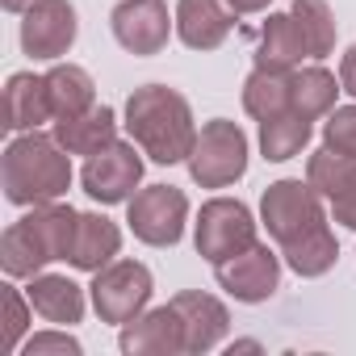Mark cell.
I'll return each mask as SVG.
<instances>
[{
	"label": "cell",
	"instance_id": "obj_1",
	"mask_svg": "<svg viewBox=\"0 0 356 356\" xmlns=\"http://www.w3.org/2000/svg\"><path fill=\"white\" fill-rule=\"evenodd\" d=\"M0 189L9 206H42L59 202L72 189V151L42 130H22L0 155Z\"/></svg>",
	"mask_w": 356,
	"mask_h": 356
},
{
	"label": "cell",
	"instance_id": "obj_2",
	"mask_svg": "<svg viewBox=\"0 0 356 356\" xmlns=\"http://www.w3.org/2000/svg\"><path fill=\"white\" fill-rule=\"evenodd\" d=\"M126 134L151 163H185L197 143L193 105L168 84H143L126 97Z\"/></svg>",
	"mask_w": 356,
	"mask_h": 356
},
{
	"label": "cell",
	"instance_id": "obj_3",
	"mask_svg": "<svg viewBox=\"0 0 356 356\" xmlns=\"http://www.w3.org/2000/svg\"><path fill=\"white\" fill-rule=\"evenodd\" d=\"M248 134L239 122L231 118H210L202 130H197V143L189 151V176H193V185L202 189H231L235 181H243V172H248Z\"/></svg>",
	"mask_w": 356,
	"mask_h": 356
},
{
	"label": "cell",
	"instance_id": "obj_4",
	"mask_svg": "<svg viewBox=\"0 0 356 356\" xmlns=\"http://www.w3.org/2000/svg\"><path fill=\"white\" fill-rule=\"evenodd\" d=\"M327 197L310 185V181H293V176H285V181H273L260 197V227L281 243H293L302 239L306 231L331 222L327 218Z\"/></svg>",
	"mask_w": 356,
	"mask_h": 356
},
{
	"label": "cell",
	"instance_id": "obj_5",
	"mask_svg": "<svg viewBox=\"0 0 356 356\" xmlns=\"http://www.w3.org/2000/svg\"><path fill=\"white\" fill-rule=\"evenodd\" d=\"M151 293H155L151 268L143 260H126V256L105 264L101 273H92V285H88L92 310L101 314V323H113V327H126L130 318H138L151 306Z\"/></svg>",
	"mask_w": 356,
	"mask_h": 356
},
{
	"label": "cell",
	"instance_id": "obj_6",
	"mask_svg": "<svg viewBox=\"0 0 356 356\" xmlns=\"http://www.w3.org/2000/svg\"><path fill=\"white\" fill-rule=\"evenodd\" d=\"M256 214L239 197H210L193 222V248L206 264H222L256 243Z\"/></svg>",
	"mask_w": 356,
	"mask_h": 356
},
{
	"label": "cell",
	"instance_id": "obj_7",
	"mask_svg": "<svg viewBox=\"0 0 356 356\" xmlns=\"http://www.w3.org/2000/svg\"><path fill=\"white\" fill-rule=\"evenodd\" d=\"M126 222L147 248H176L189 227V197L176 185H147L126 202Z\"/></svg>",
	"mask_w": 356,
	"mask_h": 356
},
{
	"label": "cell",
	"instance_id": "obj_8",
	"mask_svg": "<svg viewBox=\"0 0 356 356\" xmlns=\"http://www.w3.org/2000/svg\"><path fill=\"white\" fill-rule=\"evenodd\" d=\"M80 185L101 206H126L143 185V147L134 138L130 143L118 138L105 151L88 155L84 168H80Z\"/></svg>",
	"mask_w": 356,
	"mask_h": 356
},
{
	"label": "cell",
	"instance_id": "obj_9",
	"mask_svg": "<svg viewBox=\"0 0 356 356\" xmlns=\"http://www.w3.org/2000/svg\"><path fill=\"white\" fill-rule=\"evenodd\" d=\"M80 22L72 0H34L22 13V51L38 63H59L76 47Z\"/></svg>",
	"mask_w": 356,
	"mask_h": 356
},
{
	"label": "cell",
	"instance_id": "obj_10",
	"mask_svg": "<svg viewBox=\"0 0 356 356\" xmlns=\"http://www.w3.org/2000/svg\"><path fill=\"white\" fill-rule=\"evenodd\" d=\"M281 252H273L268 243H252V248H243L239 256H231V260H222V264H214V277H218V285L235 298V302H243V306H260V302H268L277 289H281Z\"/></svg>",
	"mask_w": 356,
	"mask_h": 356
},
{
	"label": "cell",
	"instance_id": "obj_11",
	"mask_svg": "<svg viewBox=\"0 0 356 356\" xmlns=\"http://www.w3.org/2000/svg\"><path fill=\"white\" fill-rule=\"evenodd\" d=\"M109 30H113L122 51L147 59V55H159L168 47L176 17H168L163 0H118L109 13Z\"/></svg>",
	"mask_w": 356,
	"mask_h": 356
},
{
	"label": "cell",
	"instance_id": "obj_12",
	"mask_svg": "<svg viewBox=\"0 0 356 356\" xmlns=\"http://www.w3.org/2000/svg\"><path fill=\"white\" fill-rule=\"evenodd\" d=\"M118 348L126 356H181L185 352V323L181 310L168 306H147L138 318H130L118 335Z\"/></svg>",
	"mask_w": 356,
	"mask_h": 356
},
{
	"label": "cell",
	"instance_id": "obj_13",
	"mask_svg": "<svg viewBox=\"0 0 356 356\" xmlns=\"http://www.w3.org/2000/svg\"><path fill=\"white\" fill-rule=\"evenodd\" d=\"M172 306L181 310V323H185V352L189 356H206L214 352L227 331H231V310L222 298L214 293H202V289H185V293H176Z\"/></svg>",
	"mask_w": 356,
	"mask_h": 356
},
{
	"label": "cell",
	"instance_id": "obj_14",
	"mask_svg": "<svg viewBox=\"0 0 356 356\" xmlns=\"http://www.w3.org/2000/svg\"><path fill=\"white\" fill-rule=\"evenodd\" d=\"M239 13L227 0H176V38L189 51H218L231 30H235Z\"/></svg>",
	"mask_w": 356,
	"mask_h": 356
},
{
	"label": "cell",
	"instance_id": "obj_15",
	"mask_svg": "<svg viewBox=\"0 0 356 356\" xmlns=\"http://www.w3.org/2000/svg\"><path fill=\"white\" fill-rule=\"evenodd\" d=\"M26 298L34 302V314H42L47 323H59V327H72V323H84V310H88V293L84 285H76L72 277L63 273H38L30 277L26 285Z\"/></svg>",
	"mask_w": 356,
	"mask_h": 356
},
{
	"label": "cell",
	"instance_id": "obj_16",
	"mask_svg": "<svg viewBox=\"0 0 356 356\" xmlns=\"http://www.w3.org/2000/svg\"><path fill=\"white\" fill-rule=\"evenodd\" d=\"M118 252H122V227H118L113 218L97 214V210L80 214L67 264H72V268H80V273H101L105 264H113V260H118Z\"/></svg>",
	"mask_w": 356,
	"mask_h": 356
},
{
	"label": "cell",
	"instance_id": "obj_17",
	"mask_svg": "<svg viewBox=\"0 0 356 356\" xmlns=\"http://www.w3.org/2000/svg\"><path fill=\"white\" fill-rule=\"evenodd\" d=\"M30 239L38 243V252L47 256V264L55 260H67L72 256V239H76V222H80V210L63 206V202H42V206H30L26 218H17Z\"/></svg>",
	"mask_w": 356,
	"mask_h": 356
},
{
	"label": "cell",
	"instance_id": "obj_18",
	"mask_svg": "<svg viewBox=\"0 0 356 356\" xmlns=\"http://www.w3.org/2000/svg\"><path fill=\"white\" fill-rule=\"evenodd\" d=\"M42 122H55L51 97H47V76L34 72H13L5 84V130H38Z\"/></svg>",
	"mask_w": 356,
	"mask_h": 356
},
{
	"label": "cell",
	"instance_id": "obj_19",
	"mask_svg": "<svg viewBox=\"0 0 356 356\" xmlns=\"http://www.w3.org/2000/svg\"><path fill=\"white\" fill-rule=\"evenodd\" d=\"M302 59H310V51H306V38H302L293 13H268V22L260 26V38H256V67L293 72V67H302Z\"/></svg>",
	"mask_w": 356,
	"mask_h": 356
},
{
	"label": "cell",
	"instance_id": "obj_20",
	"mask_svg": "<svg viewBox=\"0 0 356 356\" xmlns=\"http://www.w3.org/2000/svg\"><path fill=\"white\" fill-rule=\"evenodd\" d=\"M72 155H97V151H105L109 143H118V113L109 109V105H92V109H84V113H76V118H59L55 122V130H51Z\"/></svg>",
	"mask_w": 356,
	"mask_h": 356
},
{
	"label": "cell",
	"instance_id": "obj_21",
	"mask_svg": "<svg viewBox=\"0 0 356 356\" xmlns=\"http://www.w3.org/2000/svg\"><path fill=\"white\" fill-rule=\"evenodd\" d=\"M281 260H285V268H293V273L306 277V281L327 277V273L335 268V260H339V243H335L331 222L306 231V235L293 239V243H281Z\"/></svg>",
	"mask_w": 356,
	"mask_h": 356
},
{
	"label": "cell",
	"instance_id": "obj_22",
	"mask_svg": "<svg viewBox=\"0 0 356 356\" xmlns=\"http://www.w3.org/2000/svg\"><path fill=\"white\" fill-rule=\"evenodd\" d=\"M47 97H51V113L59 118H76L84 109L97 105V84L80 63H55L47 72Z\"/></svg>",
	"mask_w": 356,
	"mask_h": 356
},
{
	"label": "cell",
	"instance_id": "obj_23",
	"mask_svg": "<svg viewBox=\"0 0 356 356\" xmlns=\"http://www.w3.org/2000/svg\"><path fill=\"white\" fill-rule=\"evenodd\" d=\"M289 88H293V109L310 122L327 118L343 92V84L323 67V63H306V67H293L289 72Z\"/></svg>",
	"mask_w": 356,
	"mask_h": 356
},
{
	"label": "cell",
	"instance_id": "obj_24",
	"mask_svg": "<svg viewBox=\"0 0 356 356\" xmlns=\"http://www.w3.org/2000/svg\"><path fill=\"white\" fill-rule=\"evenodd\" d=\"M310 134H314V122L302 118L298 109H285V113L260 122V155L268 163H285V159H293V155L306 151Z\"/></svg>",
	"mask_w": 356,
	"mask_h": 356
},
{
	"label": "cell",
	"instance_id": "obj_25",
	"mask_svg": "<svg viewBox=\"0 0 356 356\" xmlns=\"http://www.w3.org/2000/svg\"><path fill=\"white\" fill-rule=\"evenodd\" d=\"M243 109H248V118H256V122H268V118H277V113L293 109L289 72L256 67V72L243 80Z\"/></svg>",
	"mask_w": 356,
	"mask_h": 356
},
{
	"label": "cell",
	"instance_id": "obj_26",
	"mask_svg": "<svg viewBox=\"0 0 356 356\" xmlns=\"http://www.w3.org/2000/svg\"><path fill=\"white\" fill-rule=\"evenodd\" d=\"M306 181L327 197V202H335L352 181H356V155H343V151H335V147H318V151H310V159H306Z\"/></svg>",
	"mask_w": 356,
	"mask_h": 356
},
{
	"label": "cell",
	"instance_id": "obj_27",
	"mask_svg": "<svg viewBox=\"0 0 356 356\" xmlns=\"http://www.w3.org/2000/svg\"><path fill=\"white\" fill-rule=\"evenodd\" d=\"M289 13H293L298 30H302V38H306L310 59H314V63L327 59V55L335 51V13H331V5H327V0H293Z\"/></svg>",
	"mask_w": 356,
	"mask_h": 356
},
{
	"label": "cell",
	"instance_id": "obj_28",
	"mask_svg": "<svg viewBox=\"0 0 356 356\" xmlns=\"http://www.w3.org/2000/svg\"><path fill=\"white\" fill-rule=\"evenodd\" d=\"M0 268L13 281H30L47 268V256L38 252V243L30 239V231L22 222H13L5 235H0Z\"/></svg>",
	"mask_w": 356,
	"mask_h": 356
},
{
	"label": "cell",
	"instance_id": "obj_29",
	"mask_svg": "<svg viewBox=\"0 0 356 356\" xmlns=\"http://www.w3.org/2000/svg\"><path fill=\"white\" fill-rule=\"evenodd\" d=\"M5 306H9V323H5V348H9V352H22V343H26V331H30V310H34V302L26 298V289H17V285H13V277H9V285H5Z\"/></svg>",
	"mask_w": 356,
	"mask_h": 356
},
{
	"label": "cell",
	"instance_id": "obj_30",
	"mask_svg": "<svg viewBox=\"0 0 356 356\" xmlns=\"http://www.w3.org/2000/svg\"><path fill=\"white\" fill-rule=\"evenodd\" d=\"M80 352H84L80 339L67 335L59 323H55L51 331H34V335H26V343H22V356H80Z\"/></svg>",
	"mask_w": 356,
	"mask_h": 356
},
{
	"label": "cell",
	"instance_id": "obj_31",
	"mask_svg": "<svg viewBox=\"0 0 356 356\" xmlns=\"http://www.w3.org/2000/svg\"><path fill=\"white\" fill-rule=\"evenodd\" d=\"M323 143L343 151V155H356V105H335L323 122Z\"/></svg>",
	"mask_w": 356,
	"mask_h": 356
},
{
	"label": "cell",
	"instance_id": "obj_32",
	"mask_svg": "<svg viewBox=\"0 0 356 356\" xmlns=\"http://www.w3.org/2000/svg\"><path fill=\"white\" fill-rule=\"evenodd\" d=\"M331 222H339V227H348V231H356V181L331 202Z\"/></svg>",
	"mask_w": 356,
	"mask_h": 356
},
{
	"label": "cell",
	"instance_id": "obj_33",
	"mask_svg": "<svg viewBox=\"0 0 356 356\" xmlns=\"http://www.w3.org/2000/svg\"><path fill=\"white\" fill-rule=\"evenodd\" d=\"M339 84H343V92L348 97H356V42L343 51V59H339Z\"/></svg>",
	"mask_w": 356,
	"mask_h": 356
},
{
	"label": "cell",
	"instance_id": "obj_34",
	"mask_svg": "<svg viewBox=\"0 0 356 356\" xmlns=\"http://www.w3.org/2000/svg\"><path fill=\"white\" fill-rule=\"evenodd\" d=\"M227 5H231L239 17H248V13H264V9L273 5V0H227Z\"/></svg>",
	"mask_w": 356,
	"mask_h": 356
},
{
	"label": "cell",
	"instance_id": "obj_35",
	"mask_svg": "<svg viewBox=\"0 0 356 356\" xmlns=\"http://www.w3.org/2000/svg\"><path fill=\"white\" fill-rule=\"evenodd\" d=\"M0 5H5V13H26L34 0H0Z\"/></svg>",
	"mask_w": 356,
	"mask_h": 356
},
{
	"label": "cell",
	"instance_id": "obj_36",
	"mask_svg": "<svg viewBox=\"0 0 356 356\" xmlns=\"http://www.w3.org/2000/svg\"><path fill=\"white\" fill-rule=\"evenodd\" d=\"M235 352H260V343H256V339H235V343H231V356H235Z\"/></svg>",
	"mask_w": 356,
	"mask_h": 356
}]
</instances>
